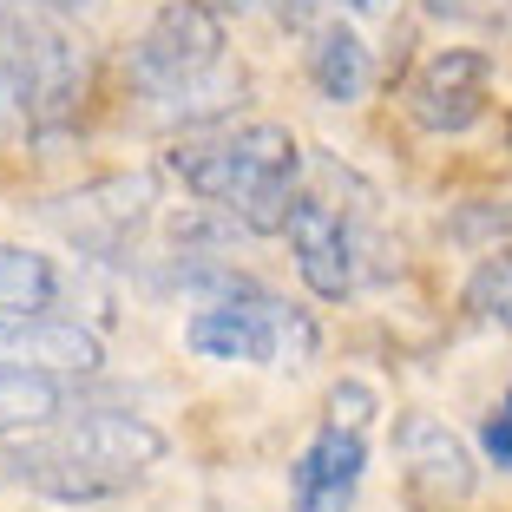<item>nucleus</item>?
<instances>
[{
  "label": "nucleus",
  "instance_id": "nucleus-1",
  "mask_svg": "<svg viewBox=\"0 0 512 512\" xmlns=\"http://www.w3.org/2000/svg\"><path fill=\"white\" fill-rule=\"evenodd\" d=\"M165 460V434L125 407H86L46 427H20L0 440V486H27L53 506H99L119 499Z\"/></svg>",
  "mask_w": 512,
  "mask_h": 512
},
{
  "label": "nucleus",
  "instance_id": "nucleus-2",
  "mask_svg": "<svg viewBox=\"0 0 512 512\" xmlns=\"http://www.w3.org/2000/svg\"><path fill=\"white\" fill-rule=\"evenodd\" d=\"M165 171L204 211L224 217L230 230H243V237H283L289 211H296V197H302L309 158H302L289 125L243 119V125L178 138V151H165Z\"/></svg>",
  "mask_w": 512,
  "mask_h": 512
},
{
  "label": "nucleus",
  "instance_id": "nucleus-24",
  "mask_svg": "<svg viewBox=\"0 0 512 512\" xmlns=\"http://www.w3.org/2000/svg\"><path fill=\"white\" fill-rule=\"evenodd\" d=\"M14 7H20V0H0V20H7V14H14Z\"/></svg>",
  "mask_w": 512,
  "mask_h": 512
},
{
  "label": "nucleus",
  "instance_id": "nucleus-16",
  "mask_svg": "<svg viewBox=\"0 0 512 512\" xmlns=\"http://www.w3.org/2000/svg\"><path fill=\"white\" fill-rule=\"evenodd\" d=\"M381 414V401H375V388L368 381H335L329 388V421H342V427H362L368 434V421Z\"/></svg>",
  "mask_w": 512,
  "mask_h": 512
},
{
  "label": "nucleus",
  "instance_id": "nucleus-4",
  "mask_svg": "<svg viewBox=\"0 0 512 512\" xmlns=\"http://www.w3.org/2000/svg\"><path fill=\"white\" fill-rule=\"evenodd\" d=\"M289 250H296V270L309 283V296L322 302H348L355 289L375 276V191L362 178H348L335 158H309L302 171V197L289 211Z\"/></svg>",
  "mask_w": 512,
  "mask_h": 512
},
{
  "label": "nucleus",
  "instance_id": "nucleus-20",
  "mask_svg": "<svg viewBox=\"0 0 512 512\" xmlns=\"http://www.w3.org/2000/svg\"><path fill=\"white\" fill-rule=\"evenodd\" d=\"M427 7V20H486L493 7L486 0H421Z\"/></svg>",
  "mask_w": 512,
  "mask_h": 512
},
{
  "label": "nucleus",
  "instance_id": "nucleus-21",
  "mask_svg": "<svg viewBox=\"0 0 512 512\" xmlns=\"http://www.w3.org/2000/svg\"><path fill=\"white\" fill-rule=\"evenodd\" d=\"M27 7H40V14H53V20H79V14H92L99 0H27Z\"/></svg>",
  "mask_w": 512,
  "mask_h": 512
},
{
  "label": "nucleus",
  "instance_id": "nucleus-12",
  "mask_svg": "<svg viewBox=\"0 0 512 512\" xmlns=\"http://www.w3.org/2000/svg\"><path fill=\"white\" fill-rule=\"evenodd\" d=\"M309 86H316L329 106H355V99H368V86H375V53H368V40L348 27L342 14L309 33Z\"/></svg>",
  "mask_w": 512,
  "mask_h": 512
},
{
  "label": "nucleus",
  "instance_id": "nucleus-15",
  "mask_svg": "<svg viewBox=\"0 0 512 512\" xmlns=\"http://www.w3.org/2000/svg\"><path fill=\"white\" fill-rule=\"evenodd\" d=\"M467 316L486 322V329H512V250L486 256L467 283Z\"/></svg>",
  "mask_w": 512,
  "mask_h": 512
},
{
  "label": "nucleus",
  "instance_id": "nucleus-18",
  "mask_svg": "<svg viewBox=\"0 0 512 512\" xmlns=\"http://www.w3.org/2000/svg\"><path fill=\"white\" fill-rule=\"evenodd\" d=\"M335 7H342V0H270V14L283 20L289 33H316L322 20H335Z\"/></svg>",
  "mask_w": 512,
  "mask_h": 512
},
{
  "label": "nucleus",
  "instance_id": "nucleus-9",
  "mask_svg": "<svg viewBox=\"0 0 512 512\" xmlns=\"http://www.w3.org/2000/svg\"><path fill=\"white\" fill-rule=\"evenodd\" d=\"M394 460H401V480H407V493H414V506H427V512H440V506L473 493L467 440L453 434L447 421H434V414H401V421H394Z\"/></svg>",
  "mask_w": 512,
  "mask_h": 512
},
{
  "label": "nucleus",
  "instance_id": "nucleus-17",
  "mask_svg": "<svg viewBox=\"0 0 512 512\" xmlns=\"http://www.w3.org/2000/svg\"><path fill=\"white\" fill-rule=\"evenodd\" d=\"M480 453H486V467L512 473V381H506V394H499V407L486 414V427H480Z\"/></svg>",
  "mask_w": 512,
  "mask_h": 512
},
{
  "label": "nucleus",
  "instance_id": "nucleus-14",
  "mask_svg": "<svg viewBox=\"0 0 512 512\" xmlns=\"http://www.w3.org/2000/svg\"><path fill=\"white\" fill-rule=\"evenodd\" d=\"M79 394L66 388V375H46V368H7L0 362V440L20 434V427H46L73 414Z\"/></svg>",
  "mask_w": 512,
  "mask_h": 512
},
{
  "label": "nucleus",
  "instance_id": "nucleus-23",
  "mask_svg": "<svg viewBox=\"0 0 512 512\" xmlns=\"http://www.w3.org/2000/svg\"><path fill=\"white\" fill-rule=\"evenodd\" d=\"M342 7H348V14H388L394 0H342Z\"/></svg>",
  "mask_w": 512,
  "mask_h": 512
},
{
  "label": "nucleus",
  "instance_id": "nucleus-7",
  "mask_svg": "<svg viewBox=\"0 0 512 512\" xmlns=\"http://www.w3.org/2000/svg\"><path fill=\"white\" fill-rule=\"evenodd\" d=\"M53 230L73 243L79 256H99V263H132L138 237L158 217V178L151 171H112V178L79 184L73 197L53 204Z\"/></svg>",
  "mask_w": 512,
  "mask_h": 512
},
{
  "label": "nucleus",
  "instance_id": "nucleus-19",
  "mask_svg": "<svg viewBox=\"0 0 512 512\" xmlns=\"http://www.w3.org/2000/svg\"><path fill=\"white\" fill-rule=\"evenodd\" d=\"M14 138H27V112H20L14 73H7V60H0V151L14 145Z\"/></svg>",
  "mask_w": 512,
  "mask_h": 512
},
{
  "label": "nucleus",
  "instance_id": "nucleus-3",
  "mask_svg": "<svg viewBox=\"0 0 512 512\" xmlns=\"http://www.w3.org/2000/svg\"><path fill=\"white\" fill-rule=\"evenodd\" d=\"M125 73H132L138 99H151L171 119H217L243 92V73L230 66L224 14L204 0H165L132 40Z\"/></svg>",
  "mask_w": 512,
  "mask_h": 512
},
{
  "label": "nucleus",
  "instance_id": "nucleus-5",
  "mask_svg": "<svg viewBox=\"0 0 512 512\" xmlns=\"http://www.w3.org/2000/svg\"><path fill=\"white\" fill-rule=\"evenodd\" d=\"M184 348L204 362H250V368H309L322 348V329L302 302L276 296V289L250 283V276H224L204 289V302L184 322Z\"/></svg>",
  "mask_w": 512,
  "mask_h": 512
},
{
  "label": "nucleus",
  "instance_id": "nucleus-13",
  "mask_svg": "<svg viewBox=\"0 0 512 512\" xmlns=\"http://www.w3.org/2000/svg\"><path fill=\"white\" fill-rule=\"evenodd\" d=\"M0 316H66V276L27 243H0Z\"/></svg>",
  "mask_w": 512,
  "mask_h": 512
},
{
  "label": "nucleus",
  "instance_id": "nucleus-8",
  "mask_svg": "<svg viewBox=\"0 0 512 512\" xmlns=\"http://www.w3.org/2000/svg\"><path fill=\"white\" fill-rule=\"evenodd\" d=\"M401 106L427 138L473 132L486 119V106H493V53H480V46H440V53H427L414 66V79H407Z\"/></svg>",
  "mask_w": 512,
  "mask_h": 512
},
{
  "label": "nucleus",
  "instance_id": "nucleus-22",
  "mask_svg": "<svg viewBox=\"0 0 512 512\" xmlns=\"http://www.w3.org/2000/svg\"><path fill=\"white\" fill-rule=\"evenodd\" d=\"M204 7H217V14H224V20H230V14L243 20V14H263V7H270V0H204Z\"/></svg>",
  "mask_w": 512,
  "mask_h": 512
},
{
  "label": "nucleus",
  "instance_id": "nucleus-10",
  "mask_svg": "<svg viewBox=\"0 0 512 512\" xmlns=\"http://www.w3.org/2000/svg\"><path fill=\"white\" fill-rule=\"evenodd\" d=\"M368 480V434L322 421L289 467V512H348Z\"/></svg>",
  "mask_w": 512,
  "mask_h": 512
},
{
  "label": "nucleus",
  "instance_id": "nucleus-11",
  "mask_svg": "<svg viewBox=\"0 0 512 512\" xmlns=\"http://www.w3.org/2000/svg\"><path fill=\"white\" fill-rule=\"evenodd\" d=\"M0 362L46 368V375H99L106 342L79 316H0Z\"/></svg>",
  "mask_w": 512,
  "mask_h": 512
},
{
  "label": "nucleus",
  "instance_id": "nucleus-6",
  "mask_svg": "<svg viewBox=\"0 0 512 512\" xmlns=\"http://www.w3.org/2000/svg\"><path fill=\"white\" fill-rule=\"evenodd\" d=\"M0 60L14 73L20 112H27V138H66L79 125L92 99V53L73 33V20H53L40 7L20 0L14 14L0 20Z\"/></svg>",
  "mask_w": 512,
  "mask_h": 512
}]
</instances>
